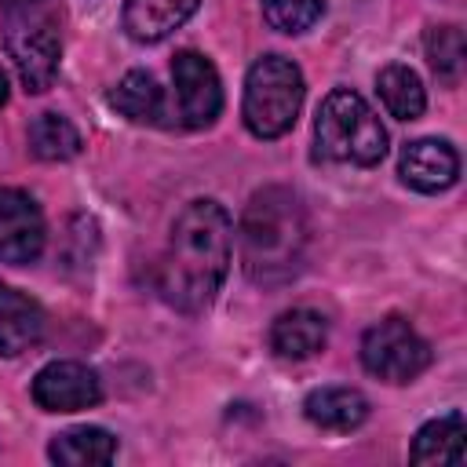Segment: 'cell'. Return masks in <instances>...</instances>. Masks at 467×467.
<instances>
[{"instance_id":"15","label":"cell","mask_w":467,"mask_h":467,"mask_svg":"<svg viewBox=\"0 0 467 467\" xmlns=\"http://www.w3.org/2000/svg\"><path fill=\"white\" fill-rule=\"evenodd\" d=\"M109 106L117 113H124L135 124H168V106H164V91L157 88V80L146 69H131L120 77V84L109 91Z\"/></svg>"},{"instance_id":"11","label":"cell","mask_w":467,"mask_h":467,"mask_svg":"<svg viewBox=\"0 0 467 467\" xmlns=\"http://www.w3.org/2000/svg\"><path fill=\"white\" fill-rule=\"evenodd\" d=\"M44 336V310L22 296L18 288L0 281V354L15 358L40 343Z\"/></svg>"},{"instance_id":"13","label":"cell","mask_w":467,"mask_h":467,"mask_svg":"<svg viewBox=\"0 0 467 467\" xmlns=\"http://www.w3.org/2000/svg\"><path fill=\"white\" fill-rule=\"evenodd\" d=\"M328 339V321L317 310H288L270 328V347L285 361L314 358Z\"/></svg>"},{"instance_id":"3","label":"cell","mask_w":467,"mask_h":467,"mask_svg":"<svg viewBox=\"0 0 467 467\" xmlns=\"http://www.w3.org/2000/svg\"><path fill=\"white\" fill-rule=\"evenodd\" d=\"M314 146H317V157L325 161L372 168L387 157V131L358 91L336 88L317 106Z\"/></svg>"},{"instance_id":"7","label":"cell","mask_w":467,"mask_h":467,"mask_svg":"<svg viewBox=\"0 0 467 467\" xmlns=\"http://www.w3.org/2000/svg\"><path fill=\"white\" fill-rule=\"evenodd\" d=\"M175 84V117L182 128H208L223 109V84L215 66L201 51H179L171 58Z\"/></svg>"},{"instance_id":"2","label":"cell","mask_w":467,"mask_h":467,"mask_svg":"<svg viewBox=\"0 0 467 467\" xmlns=\"http://www.w3.org/2000/svg\"><path fill=\"white\" fill-rule=\"evenodd\" d=\"M241 266L255 285H281L299 274L306 252V212L285 186L259 190L241 215Z\"/></svg>"},{"instance_id":"5","label":"cell","mask_w":467,"mask_h":467,"mask_svg":"<svg viewBox=\"0 0 467 467\" xmlns=\"http://www.w3.org/2000/svg\"><path fill=\"white\" fill-rule=\"evenodd\" d=\"M361 365L376 379L409 383V379H416L431 365V347H427V339L405 317L390 314V317H383L379 325H372L365 332V339H361Z\"/></svg>"},{"instance_id":"10","label":"cell","mask_w":467,"mask_h":467,"mask_svg":"<svg viewBox=\"0 0 467 467\" xmlns=\"http://www.w3.org/2000/svg\"><path fill=\"white\" fill-rule=\"evenodd\" d=\"M398 175L420 193H441L460 175V157L445 139H416L401 150Z\"/></svg>"},{"instance_id":"9","label":"cell","mask_w":467,"mask_h":467,"mask_svg":"<svg viewBox=\"0 0 467 467\" xmlns=\"http://www.w3.org/2000/svg\"><path fill=\"white\" fill-rule=\"evenodd\" d=\"M44 215L22 190L0 186V263H33L44 252Z\"/></svg>"},{"instance_id":"17","label":"cell","mask_w":467,"mask_h":467,"mask_svg":"<svg viewBox=\"0 0 467 467\" xmlns=\"http://www.w3.org/2000/svg\"><path fill=\"white\" fill-rule=\"evenodd\" d=\"M47 456L66 467H102L117 456V438L102 427H73L55 434V441L47 445Z\"/></svg>"},{"instance_id":"14","label":"cell","mask_w":467,"mask_h":467,"mask_svg":"<svg viewBox=\"0 0 467 467\" xmlns=\"http://www.w3.org/2000/svg\"><path fill=\"white\" fill-rule=\"evenodd\" d=\"M303 412L325 431H354L368 420V398L354 387H321L306 394Z\"/></svg>"},{"instance_id":"18","label":"cell","mask_w":467,"mask_h":467,"mask_svg":"<svg viewBox=\"0 0 467 467\" xmlns=\"http://www.w3.org/2000/svg\"><path fill=\"white\" fill-rule=\"evenodd\" d=\"M376 88H379V99H383L387 113L398 117V120H416L423 113V106H427V91H423L420 77L409 66H398V62L387 66L379 73Z\"/></svg>"},{"instance_id":"21","label":"cell","mask_w":467,"mask_h":467,"mask_svg":"<svg viewBox=\"0 0 467 467\" xmlns=\"http://www.w3.org/2000/svg\"><path fill=\"white\" fill-rule=\"evenodd\" d=\"M325 11V0H263V18L270 22V29L277 33H303L310 29Z\"/></svg>"},{"instance_id":"20","label":"cell","mask_w":467,"mask_h":467,"mask_svg":"<svg viewBox=\"0 0 467 467\" xmlns=\"http://www.w3.org/2000/svg\"><path fill=\"white\" fill-rule=\"evenodd\" d=\"M427 62L441 84H460V77H463V29L460 26H434L427 33Z\"/></svg>"},{"instance_id":"6","label":"cell","mask_w":467,"mask_h":467,"mask_svg":"<svg viewBox=\"0 0 467 467\" xmlns=\"http://www.w3.org/2000/svg\"><path fill=\"white\" fill-rule=\"evenodd\" d=\"M7 51L15 58V69H18L26 91L40 95V91L51 88V80L58 73V58H62V44H58V33H55V22L51 18L29 15L26 7L22 11H11V22H7Z\"/></svg>"},{"instance_id":"12","label":"cell","mask_w":467,"mask_h":467,"mask_svg":"<svg viewBox=\"0 0 467 467\" xmlns=\"http://www.w3.org/2000/svg\"><path fill=\"white\" fill-rule=\"evenodd\" d=\"M201 0H124V29L139 44H157L171 36Z\"/></svg>"},{"instance_id":"19","label":"cell","mask_w":467,"mask_h":467,"mask_svg":"<svg viewBox=\"0 0 467 467\" xmlns=\"http://www.w3.org/2000/svg\"><path fill=\"white\" fill-rule=\"evenodd\" d=\"M29 150L40 161H73L80 153V131L58 113H40L29 124Z\"/></svg>"},{"instance_id":"22","label":"cell","mask_w":467,"mask_h":467,"mask_svg":"<svg viewBox=\"0 0 467 467\" xmlns=\"http://www.w3.org/2000/svg\"><path fill=\"white\" fill-rule=\"evenodd\" d=\"M4 102H7V73L0 69V109H4Z\"/></svg>"},{"instance_id":"8","label":"cell","mask_w":467,"mask_h":467,"mask_svg":"<svg viewBox=\"0 0 467 467\" xmlns=\"http://www.w3.org/2000/svg\"><path fill=\"white\" fill-rule=\"evenodd\" d=\"M33 401L44 412H80L102 401V379L80 361H51L33 376Z\"/></svg>"},{"instance_id":"16","label":"cell","mask_w":467,"mask_h":467,"mask_svg":"<svg viewBox=\"0 0 467 467\" xmlns=\"http://www.w3.org/2000/svg\"><path fill=\"white\" fill-rule=\"evenodd\" d=\"M463 438H467L463 412H445V416H438L416 431L409 460L412 463H460L463 460Z\"/></svg>"},{"instance_id":"1","label":"cell","mask_w":467,"mask_h":467,"mask_svg":"<svg viewBox=\"0 0 467 467\" xmlns=\"http://www.w3.org/2000/svg\"><path fill=\"white\" fill-rule=\"evenodd\" d=\"M230 234L234 223L219 201L201 197L179 212L153 277L168 306L182 314H201L212 306L230 270Z\"/></svg>"},{"instance_id":"4","label":"cell","mask_w":467,"mask_h":467,"mask_svg":"<svg viewBox=\"0 0 467 467\" xmlns=\"http://www.w3.org/2000/svg\"><path fill=\"white\" fill-rule=\"evenodd\" d=\"M303 106V73L285 55H263L244 77V124L255 139H281L292 131Z\"/></svg>"}]
</instances>
